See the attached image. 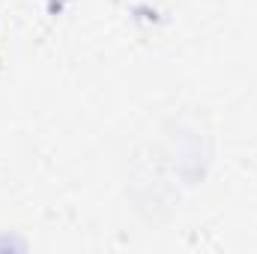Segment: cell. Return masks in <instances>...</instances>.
Listing matches in <instances>:
<instances>
[]
</instances>
